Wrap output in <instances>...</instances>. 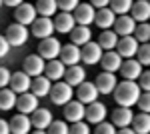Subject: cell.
Instances as JSON below:
<instances>
[{
  "label": "cell",
  "instance_id": "6da1fadb",
  "mask_svg": "<svg viewBox=\"0 0 150 134\" xmlns=\"http://www.w3.org/2000/svg\"><path fill=\"white\" fill-rule=\"evenodd\" d=\"M114 100L118 106H134L136 104V100H138L140 96V86L136 80H122L120 84H116L114 86Z\"/></svg>",
  "mask_w": 150,
  "mask_h": 134
},
{
  "label": "cell",
  "instance_id": "7a4b0ae2",
  "mask_svg": "<svg viewBox=\"0 0 150 134\" xmlns=\"http://www.w3.org/2000/svg\"><path fill=\"white\" fill-rule=\"evenodd\" d=\"M48 96H50V100L54 102L56 106H64L68 100H72L74 90H72V86L66 84L64 80H56V84H52V86H50Z\"/></svg>",
  "mask_w": 150,
  "mask_h": 134
},
{
  "label": "cell",
  "instance_id": "3957f363",
  "mask_svg": "<svg viewBox=\"0 0 150 134\" xmlns=\"http://www.w3.org/2000/svg\"><path fill=\"white\" fill-rule=\"evenodd\" d=\"M60 48H62V44L58 42L56 38L46 36V38H42V40H40V44H38V54L42 56L44 60H52V58H58Z\"/></svg>",
  "mask_w": 150,
  "mask_h": 134
},
{
  "label": "cell",
  "instance_id": "277c9868",
  "mask_svg": "<svg viewBox=\"0 0 150 134\" xmlns=\"http://www.w3.org/2000/svg\"><path fill=\"white\" fill-rule=\"evenodd\" d=\"M4 38L8 40V44H10V46H20V44H24V42L28 40V30H26L24 24H18V22L10 24V26L6 28Z\"/></svg>",
  "mask_w": 150,
  "mask_h": 134
},
{
  "label": "cell",
  "instance_id": "5b68a950",
  "mask_svg": "<svg viewBox=\"0 0 150 134\" xmlns=\"http://www.w3.org/2000/svg\"><path fill=\"white\" fill-rule=\"evenodd\" d=\"M102 48L98 46V42H92V40H88L86 44H82V50H80V60L82 62H86V64H98L100 62V56H102Z\"/></svg>",
  "mask_w": 150,
  "mask_h": 134
},
{
  "label": "cell",
  "instance_id": "8992f818",
  "mask_svg": "<svg viewBox=\"0 0 150 134\" xmlns=\"http://www.w3.org/2000/svg\"><path fill=\"white\" fill-rule=\"evenodd\" d=\"M32 26V34L36 38H46V36H52L54 32V22L50 16H40V18H34V22L30 24Z\"/></svg>",
  "mask_w": 150,
  "mask_h": 134
},
{
  "label": "cell",
  "instance_id": "52a82bcc",
  "mask_svg": "<svg viewBox=\"0 0 150 134\" xmlns=\"http://www.w3.org/2000/svg\"><path fill=\"white\" fill-rule=\"evenodd\" d=\"M116 52L122 56V58H134L136 56V50H138V40L132 36V34H128V36H122L118 42H116Z\"/></svg>",
  "mask_w": 150,
  "mask_h": 134
},
{
  "label": "cell",
  "instance_id": "ba28073f",
  "mask_svg": "<svg viewBox=\"0 0 150 134\" xmlns=\"http://www.w3.org/2000/svg\"><path fill=\"white\" fill-rule=\"evenodd\" d=\"M44 66H46V62H44V58L40 54H30V56L24 58V72H26L30 78L42 74V72H44Z\"/></svg>",
  "mask_w": 150,
  "mask_h": 134
},
{
  "label": "cell",
  "instance_id": "9c48e42d",
  "mask_svg": "<svg viewBox=\"0 0 150 134\" xmlns=\"http://www.w3.org/2000/svg\"><path fill=\"white\" fill-rule=\"evenodd\" d=\"M14 18H16V22H18V24L28 26V24L34 22V18H36V8L32 6V4H28V2H20V4L16 6Z\"/></svg>",
  "mask_w": 150,
  "mask_h": 134
},
{
  "label": "cell",
  "instance_id": "30bf717a",
  "mask_svg": "<svg viewBox=\"0 0 150 134\" xmlns=\"http://www.w3.org/2000/svg\"><path fill=\"white\" fill-rule=\"evenodd\" d=\"M18 110L22 112V114H32V110L38 108V96H36L34 92H22L20 94V98H16V104H14Z\"/></svg>",
  "mask_w": 150,
  "mask_h": 134
},
{
  "label": "cell",
  "instance_id": "8fae6325",
  "mask_svg": "<svg viewBox=\"0 0 150 134\" xmlns=\"http://www.w3.org/2000/svg\"><path fill=\"white\" fill-rule=\"evenodd\" d=\"M78 88V100L82 102V104H90V102H94L96 98H98V88H96V84L94 82H86V80H82L80 84L76 86Z\"/></svg>",
  "mask_w": 150,
  "mask_h": 134
},
{
  "label": "cell",
  "instance_id": "7c38bea8",
  "mask_svg": "<svg viewBox=\"0 0 150 134\" xmlns=\"http://www.w3.org/2000/svg\"><path fill=\"white\" fill-rule=\"evenodd\" d=\"M30 122L36 128V132H42V130L48 128V124L52 122V112L48 110V108H36V110H32Z\"/></svg>",
  "mask_w": 150,
  "mask_h": 134
},
{
  "label": "cell",
  "instance_id": "4fadbf2b",
  "mask_svg": "<svg viewBox=\"0 0 150 134\" xmlns=\"http://www.w3.org/2000/svg\"><path fill=\"white\" fill-rule=\"evenodd\" d=\"M96 88H98V92L100 94H112V90H114V86L118 84V80H116L114 72H106L104 70L102 74H98L96 76Z\"/></svg>",
  "mask_w": 150,
  "mask_h": 134
},
{
  "label": "cell",
  "instance_id": "5bb4252c",
  "mask_svg": "<svg viewBox=\"0 0 150 134\" xmlns=\"http://www.w3.org/2000/svg\"><path fill=\"white\" fill-rule=\"evenodd\" d=\"M60 62L64 64V66H72V64H78L80 62V48L76 44H66L60 48Z\"/></svg>",
  "mask_w": 150,
  "mask_h": 134
},
{
  "label": "cell",
  "instance_id": "9a60e30c",
  "mask_svg": "<svg viewBox=\"0 0 150 134\" xmlns=\"http://www.w3.org/2000/svg\"><path fill=\"white\" fill-rule=\"evenodd\" d=\"M114 32L118 36H128V34L134 32V28H136V20L132 18V16H128V14H120L118 18L114 20Z\"/></svg>",
  "mask_w": 150,
  "mask_h": 134
},
{
  "label": "cell",
  "instance_id": "2e32d148",
  "mask_svg": "<svg viewBox=\"0 0 150 134\" xmlns=\"http://www.w3.org/2000/svg\"><path fill=\"white\" fill-rule=\"evenodd\" d=\"M84 118L90 124H98L100 120L106 118V106L100 104L98 100H94L88 104V108H84Z\"/></svg>",
  "mask_w": 150,
  "mask_h": 134
},
{
  "label": "cell",
  "instance_id": "e0dca14e",
  "mask_svg": "<svg viewBox=\"0 0 150 134\" xmlns=\"http://www.w3.org/2000/svg\"><path fill=\"white\" fill-rule=\"evenodd\" d=\"M94 6L92 4H78L74 8V22L82 24V26H88L94 22Z\"/></svg>",
  "mask_w": 150,
  "mask_h": 134
},
{
  "label": "cell",
  "instance_id": "ac0fdd59",
  "mask_svg": "<svg viewBox=\"0 0 150 134\" xmlns=\"http://www.w3.org/2000/svg\"><path fill=\"white\" fill-rule=\"evenodd\" d=\"M130 16L136 20V22H148L150 18V2L148 0H136V2H132V6H130Z\"/></svg>",
  "mask_w": 150,
  "mask_h": 134
},
{
  "label": "cell",
  "instance_id": "d6986e66",
  "mask_svg": "<svg viewBox=\"0 0 150 134\" xmlns=\"http://www.w3.org/2000/svg\"><path fill=\"white\" fill-rule=\"evenodd\" d=\"M10 88L16 92V94H22V92H26V90H30V84H32V80H30V76L26 74V72H14V74H10Z\"/></svg>",
  "mask_w": 150,
  "mask_h": 134
},
{
  "label": "cell",
  "instance_id": "ffe728a7",
  "mask_svg": "<svg viewBox=\"0 0 150 134\" xmlns=\"http://www.w3.org/2000/svg\"><path fill=\"white\" fill-rule=\"evenodd\" d=\"M98 64H102V68L106 72H118V68L122 64V56L118 52H114V50H106V54L102 52Z\"/></svg>",
  "mask_w": 150,
  "mask_h": 134
},
{
  "label": "cell",
  "instance_id": "44dd1931",
  "mask_svg": "<svg viewBox=\"0 0 150 134\" xmlns=\"http://www.w3.org/2000/svg\"><path fill=\"white\" fill-rule=\"evenodd\" d=\"M64 116L68 122L84 120V104L80 100H68L64 104Z\"/></svg>",
  "mask_w": 150,
  "mask_h": 134
},
{
  "label": "cell",
  "instance_id": "7402d4cb",
  "mask_svg": "<svg viewBox=\"0 0 150 134\" xmlns=\"http://www.w3.org/2000/svg\"><path fill=\"white\" fill-rule=\"evenodd\" d=\"M62 78H64L66 84H70V86L74 88V86H78L82 80L86 78V72H84V68H82L80 64H72V66H68L64 70V76H62Z\"/></svg>",
  "mask_w": 150,
  "mask_h": 134
},
{
  "label": "cell",
  "instance_id": "603a6c76",
  "mask_svg": "<svg viewBox=\"0 0 150 134\" xmlns=\"http://www.w3.org/2000/svg\"><path fill=\"white\" fill-rule=\"evenodd\" d=\"M118 70L122 72V78L124 80H136L140 76V72H142V64L138 60H134V58H128L126 62L120 64Z\"/></svg>",
  "mask_w": 150,
  "mask_h": 134
},
{
  "label": "cell",
  "instance_id": "cb8c5ba5",
  "mask_svg": "<svg viewBox=\"0 0 150 134\" xmlns=\"http://www.w3.org/2000/svg\"><path fill=\"white\" fill-rule=\"evenodd\" d=\"M116 20V14L108 6H104V8H98V10L94 12V22H96V26L98 28H102V30H106V28H110L112 24H114Z\"/></svg>",
  "mask_w": 150,
  "mask_h": 134
},
{
  "label": "cell",
  "instance_id": "d4e9b609",
  "mask_svg": "<svg viewBox=\"0 0 150 134\" xmlns=\"http://www.w3.org/2000/svg\"><path fill=\"white\" fill-rule=\"evenodd\" d=\"M8 124H10V132H14V134H28L30 128H32V122H30L28 114H22V112L16 114Z\"/></svg>",
  "mask_w": 150,
  "mask_h": 134
},
{
  "label": "cell",
  "instance_id": "484cf974",
  "mask_svg": "<svg viewBox=\"0 0 150 134\" xmlns=\"http://www.w3.org/2000/svg\"><path fill=\"white\" fill-rule=\"evenodd\" d=\"M64 70H66V66H64L58 58H52L46 66H44V76H46V78H50L52 82H56V80H62Z\"/></svg>",
  "mask_w": 150,
  "mask_h": 134
},
{
  "label": "cell",
  "instance_id": "4316f807",
  "mask_svg": "<svg viewBox=\"0 0 150 134\" xmlns=\"http://www.w3.org/2000/svg\"><path fill=\"white\" fill-rule=\"evenodd\" d=\"M50 86H52V80L46 78V76H42V74H38V76H34V80H32V84H30V90L34 92L38 98H42V96H48V92H50Z\"/></svg>",
  "mask_w": 150,
  "mask_h": 134
},
{
  "label": "cell",
  "instance_id": "83f0119b",
  "mask_svg": "<svg viewBox=\"0 0 150 134\" xmlns=\"http://www.w3.org/2000/svg\"><path fill=\"white\" fill-rule=\"evenodd\" d=\"M132 108L130 106H118L114 112H112V124L114 126H130L132 122Z\"/></svg>",
  "mask_w": 150,
  "mask_h": 134
},
{
  "label": "cell",
  "instance_id": "f1b7e54d",
  "mask_svg": "<svg viewBox=\"0 0 150 134\" xmlns=\"http://www.w3.org/2000/svg\"><path fill=\"white\" fill-rule=\"evenodd\" d=\"M52 22H54V30H58V32H62V34H68L70 30L76 26L74 16H72V14H68V12L56 14V20H52Z\"/></svg>",
  "mask_w": 150,
  "mask_h": 134
},
{
  "label": "cell",
  "instance_id": "f546056e",
  "mask_svg": "<svg viewBox=\"0 0 150 134\" xmlns=\"http://www.w3.org/2000/svg\"><path fill=\"white\" fill-rule=\"evenodd\" d=\"M70 40H72V44H76V46H82V44H86L88 40H90V28L88 26H82V24H78V26H74L72 30H70Z\"/></svg>",
  "mask_w": 150,
  "mask_h": 134
},
{
  "label": "cell",
  "instance_id": "4dcf8cb0",
  "mask_svg": "<svg viewBox=\"0 0 150 134\" xmlns=\"http://www.w3.org/2000/svg\"><path fill=\"white\" fill-rule=\"evenodd\" d=\"M130 126H132V132L134 134H148V130H150L148 112H142V114H138V116H132Z\"/></svg>",
  "mask_w": 150,
  "mask_h": 134
},
{
  "label": "cell",
  "instance_id": "1f68e13d",
  "mask_svg": "<svg viewBox=\"0 0 150 134\" xmlns=\"http://www.w3.org/2000/svg\"><path fill=\"white\" fill-rule=\"evenodd\" d=\"M16 104V92L14 90H8L6 86L0 88V110H12Z\"/></svg>",
  "mask_w": 150,
  "mask_h": 134
},
{
  "label": "cell",
  "instance_id": "d6a6232c",
  "mask_svg": "<svg viewBox=\"0 0 150 134\" xmlns=\"http://www.w3.org/2000/svg\"><path fill=\"white\" fill-rule=\"evenodd\" d=\"M116 42H118V34L114 32V30H104L102 34H100V38H98V46L102 48V50H112V48H116Z\"/></svg>",
  "mask_w": 150,
  "mask_h": 134
},
{
  "label": "cell",
  "instance_id": "836d02e7",
  "mask_svg": "<svg viewBox=\"0 0 150 134\" xmlns=\"http://www.w3.org/2000/svg\"><path fill=\"white\" fill-rule=\"evenodd\" d=\"M34 8H36V14H40V16H52L58 10L56 0H36Z\"/></svg>",
  "mask_w": 150,
  "mask_h": 134
},
{
  "label": "cell",
  "instance_id": "e575fe53",
  "mask_svg": "<svg viewBox=\"0 0 150 134\" xmlns=\"http://www.w3.org/2000/svg\"><path fill=\"white\" fill-rule=\"evenodd\" d=\"M132 2H134V0H110L108 4H110V10L120 16V14H128Z\"/></svg>",
  "mask_w": 150,
  "mask_h": 134
},
{
  "label": "cell",
  "instance_id": "d590c367",
  "mask_svg": "<svg viewBox=\"0 0 150 134\" xmlns=\"http://www.w3.org/2000/svg\"><path fill=\"white\" fill-rule=\"evenodd\" d=\"M134 38L138 40V42H148L150 40V26L148 22H140L136 28H134Z\"/></svg>",
  "mask_w": 150,
  "mask_h": 134
},
{
  "label": "cell",
  "instance_id": "8d00e7d4",
  "mask_svg": "<svg viewBox=\"0 0 150 134\" xmlns=\"http://www.w3.org/2000/svg\"><path fill=\"white\" fill-rule=\"evenodd\" d=\"M46 130L50 134H68V126H66V122H62V120H54L52 118V122L48 124Z\"/></svg>",
  "mask_w": 150,
  "mask_h": 134
},
{
  "label": "cell",
  "instance_id": "74e56055",
  "mask_svg": "<svg viewBox=\"0 0 150 134\" xmlns=\"http://www.w3.org/2000/svg\"><path fill=\"white\" fill-rule=\"evenodd\" d=\"M136 54H138V62L142 66H148L150 64V46L144 42L142 46H138V50H136Z\"/></svg>",
  "mask_w": 150,
  "mask_h": 134
},
{
  "label": "cell",
  "instance_id": "f35d334b",
  "mask_svg": "<svg viewBox=\"0 0 150 134\" xmlns=\"http://www.w3.org/2000/svg\"><path fill=\"white\" fill-rule=\"evenodd\" d=\"M68 132L72 134H88L90 132V126L86 122H82V120H76V122H72V126H68Z\"/></svg>",
  "mask_w": 150,
  "mask_h": 134
},
{
  "label": "cell",
  "instance_id": "ab89813d",
  "mask_svg": "<svg viewBox=\"0 0 150 134\" xmlns=\"http://www.w3.org/2000/svg\"><path fill=\"white\" fill-rule=\"evenodd\" d=\"M78 4H80V0H56V6L62 12H72Z\"/></svg>",
  "mask_w": 150,
  "mask_h": 134
},
{
  "label": "cell",
  "instance_id": "60d3db41",
  "mask_svg": "<svg viewBox=\"0 0 150 134\" xmlns=\"http://www.w3.org/2000/svg\"><path fill=\"white\" fill-rule=\"evenodd\" d=\"M136 104H138V108L142 112H148L150 110V96H148V90H142L138 96V100H136Z\"/></svg>",
  "mask_w": 150,
  "mask_h": 134
},
{
  "label": "cell",
  "instance_id": "b9f144b4",
  "mask_svg": "<svg viewBox=\"0 0 150 134\" xmlns=\"http://www.w3.org/2000/svg\"><path fill=\"white\" fill-rule=\"evenodd\" d=\"M114 132H116V126L112 122H104V120H100L98 126H96V134H114Z\"/></svg>",
  "mask_w": 150,
  "mask_h": 134
},
{
  "label": "cell",
  "instance_id": "7bdbcfd3",
  "mask_svg": "<svg viewBox=\"0 0 150 134\" xmlns=\"http://www.w3.org/2000/svg\"><path fill=\"white\" fill-rule=\"evenodd\" d=\"M136 80H138L140 90H150V72H148V70H142L140 76Z\"/></svg>",
  "mask_w": 150,
  "mask_h": 134
},
{
  "label": "cell",
  "instance_id": "ee69618b",
  "mask_svg": "<svg viewBox=\"0 0 150 134\" xmlns=\"http://www.w3.org/2000/svg\"><path fill=\"white\" fill-rule=\"evenodd\" d=\"M8 82H10V72H8L6 68H2V66H0V88L8 86Z\"/></svg>",
  "mask_w": 150,
  "mask_h": 134
},
{
  "label": "cell",
  "instance_id": "f6af8a7d",
  "mask_svg": "<svg viewBox=\"0 0 150 134\" xmlns=\"http://www.w3.org/2000/svg\"><path fill=\"white\" fill-rule=\"evenodd\" d=\"M8 50H10V44H8V40H6L4 36H0V58H4V56L8 54Z\"/></svg>",
  "mask_w": 150,
  "mask_h": 134
},
{
  "label": "cell",
  "instance_id": "bcb514c9",
  "mask_svg": "<svg viewBox=\"0 0 150 134\" xmlns=\"http://www.w3.org/2000/svg\"><path fill=\"white\" fill-rule=\"evenodd\" d=\"M0 134H10V124L0 118Z\"/></svg>",
  "mask_w": 150,
  "mask_h": 134
},
{
  "label": "cell",
  "instance_id": "7dc6e473",
  "mask_svg": "<svg viewBox=\"0 0 150 134\" xmlns=\"http://www.w3.org/2000/svg\"><path fill=\"white\" fill-rule=\"evenodd\" d=\"M108 2L110 0H90V4L94 8H104V6H108Z\"/></svg>",
  "mask_w": 150,
  "mask_h": 134
},
{
  "label": "cell",
  "instance_id": "c3c4849f",
  "mask_svg": "<svg viewBox=\"0 0 150 134\" xmlns=\"http://www.w3.org/2000/svg\"><path fill=\"white\" fill-rule=\"evenodd\" d=\"M2 2H4V4H8V6H14V8H16L20 2H24V0H2Z\"/></svg>",
  "mask_w": 150,
  "mask_h": 134
},
{
  "label": "cell",
  "instance_id": "681fc988",
  "mask_svg": "<svg viewBox=\"0 0 150 134\" xmlns=\"http://www.w3.org/2000/svg\"><path fill=\"white\" fill-rule=\"evenodd\" d=\"M2 4H4V2H2V0H0V6H2Z\"/></svg>",
  "mask_w": 150,
  "mask_h": 134
}]
</instances>
